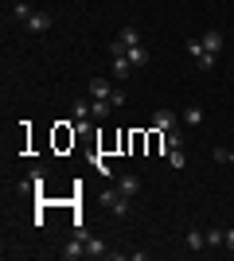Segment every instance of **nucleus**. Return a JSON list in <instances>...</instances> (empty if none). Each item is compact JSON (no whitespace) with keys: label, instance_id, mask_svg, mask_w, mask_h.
I'll list each match as a JSON object with an SVG mask.
<instances>
[{"label":"nucleus","instance_id":"nucleus-1","mask_svg":"<svg viewBox=\"0 0 234 261\" xmlns=\"http://www.w3.org/2000/svg\"><path fill=\"white\" fill-rule=\"evenodd\" d=\"M90 94H94V98L113 101V106H125V90H121V86H113L110 78H90Z\"/></svg>","mask_w":234,"mask_h":261},{"label":"nucleus","instance_id":"nucleus-2","mask_svg":"<svg viewBox=\"0 0 234 261\" xmlns=\"http://www.w3.org/2000/svg\"><path fill=\"white\" fill-rule=\"evenodd\" d=\"M184 47H188V55L195 59V66H199V70H215L219 55H211V51H207V47H203V39H188Z\"/></svg>","mask_w":234,"mask_h":261},{"label":"nucleus","instance_id":"nucleus-3","mask_svg":"<svg viewBox=\"0 0 234 261\" xmlns=\"http://www.w3.org/2000/svg\"><path fill=\"white\" fill-rule=\"evenodd\" d=\"M101 207H110L117 218L129 215V195H121L117 187H101Z\"/></svg>","mask_w":234,"mask_h":261},{"label":"nucleus","instance_id":"nucleus-4","mask_svg":"<svg viewBox=\"0 0 234 261\" xmlns=\"http://www.w3.org/2000/svg\"><path fill=\"white\" fill-rule=\"evenodd\" d=\"M59 257H63V261H78V257H86V238H82V234H78V238H70L67 246L59 250Z\"/></svg>","mask_w":234,"mask_h":261},{"label":"nucleus","instance_id":"nucleus-5","mask_svg":"<svg viewBox=\"0 0 234 261\" xmlns=\"http://www.w3.org/2000/svg\"><path fill=\"white\" fill-rule=\"evenodd\" d=\"M51 23H55V16H51V12H32L23 28H28V32H51Z\"/></svg>","mask_w":234,"mask_h":261},{"label":"nucleus","instance_id":"nucleus-6","mask_svg":"<svg viewBox=\"0 0 234 261\" xmlns=\"http://www.w3.org/2000/svg\"><path fill=\"white\" fill-rule=\"evenodd\" d=\"M152 125L160 133H168V129H176V125H179V117L172 113V109H156V113H152Z\"/></svg>","mask_w":234,"mask_h":261},{"label":"nucleus","instance_id":"nucleus-7","mask_svg":"<svg viewBox=\"0 0 234 261\" xmlns=\"http://www.w3.org/2000/svg\"><path fill=\"white\" fill-rule=\"evenodd\" d=\"M82 238H86V257H113V250H106L101 238H90L86 230H82Z\"/></svg>","mask_w":234,"mask_h":261},{"label":"nucleus","instance_id":"nucleus-8","mask_svg":"<svg viewBox=\"0 0 234 261\" xmlns=\"http://www.w3.org/2000/svg\"><path fill=\"white\" fill-rule=\"evenodd\" d=\"M137 66L129 63V59H125V55H113V78H117V82H125V78L133 74Z\"/></svg>","mask_w":234,"mask_h":261},{"label":"nucleus","instance_id":"nucleus-9","mask_svg":"<svg viewBox=\"0 0 234 261\" xmlns=\"http://www.w3.org/2000/svg\"><path fill=\"white\" fill-rule=\"evenodd\" d=\"M199 39H203V47H207L211 55H219V51H223V32H219V28H211V32H203Z\"/></svg>","mask_w":234,"mask_h":261},{"label":"nucleus","instance_id":"nucleus-10","mask_svg":"<svg viewBox=\"0 0 234 261\" xmlns=\"http://www.w3.org/2000/svg\"><path fill=\"white\" fill-rule=\"evenodd\" d=\"M125 59H129L133 66H145V63H148V47H145V43H137V47H125Z\"/></svg>","mask_w":234,"mask_h":261},{"label":"nucleus","instance_id":"nucleus-11","mask_svg":"<svg viewBox=\"0 0 234 261\" xmlns=\"http://www.w3.org/2000/svg\"><path fill=\"white\" fill-rule=\"evenodd\" d=\"M117 191H121V195H129V199H133L137 191H141V179H137V175H121V179H117Z\"/></svg>","mask_w":234,"mask_h":261},{"label":"nucleus","instance_id":"nucleus-12","mask_svg":"<svg viewBox=\"0 0 234 261\" xmlns=\"http://www.w3.org/2000/svg\"><path fill=\"white\" fill-rule=\"evenodd\" d=\"M184 242H188L191 250H207V234H203V230H188V234H184Z\"/></svg>","mask_w":234,"mask_h":261},{"label":"nucleus","instance_id":"nucleus-13","mask_svg":"<svg viewBox=\"0 0 234 261\" xmlns=\"http://www.w3.org/2000/svg\"><path fill=\"white\" fill-rule=\"evenodd\" d=\"M117 43H121V47H137V43H141V32H137V28H121Z\"/></svg>","mask_w":234,"mask_h":261},{"label":"nucleus","instance_id":"nucleus-14","mask_svg":"<svg viewBox=\"0 0 234 261\" xmlns=\"http://www.w3.org/2000/svg\"><path fill=\"white\" fill-rule=\"evenodd\" d=\"M32 4H23V0H16V8H12V16H16V23H28V16H32Z\"/></svg>","mask_w":234,"mask_h":261},{"label":"nucleus","instance_id":"nucleus-15","mask_svg":"<svg viewBox=\"0 0 234 261\" xmlns=\"http://www.w3.org/2000/svg\"><path fill=\"white\" fill-rule=\"evenodd\" d=\"M164 141H168V148H184V133H179V125L164 133Z\"/></svg>","mask_w":234,"mask_h":261},{"label":"nucleus","instance_id":"nucleus-16","mask_svg":"<svg viewBox=\"0 0 234 261\" xmlns=\"http://www.w3.org/2000/svg\"><path fill=\"white\" fill-rule=\"evenodd\" d=\"M184 121H188V125H203V109L199 106H188V109H184Z\"/></svg>","mask_w":234,"mask_h":261},{"label":"nucleus","instance_id":"nucleus-17","mask_svg":"<svg viewBox=\"0 0 234 261\" xmlns=\"http://www.w3.org/2000/svg\"><path fill=\"white\" fill-rule=\"evenodd\" d=\"M215 164H230V168H234V148H215Z\"/></svg>","mask_w":234,"mask_h":261},{"label":"nucleus","instance_id":"nucleus-18","mask_svg":"<svg viewBox=\"0 0 234 261\" xmlns=\"http://www.w3.org/2000/svg\"><path fill=\"white\" fill-rule=\"evenodd\" d=\"M168 164H172V168H184V164H188L184 148H168Z\"/></svg>","mask_w":234,"mask_h":261},{"label":"nucleus","instance_id":"nucleus-19","mask_svg":"<svg viewBox=\"0 0 234 261\" xmlns=\"http://www.w3.org/2000/svg\"><path fill=\"white\" fill-rule=\"evenodd\" d=\"M74 117L78 121H90L94 113H90V101H74Z\"/></svg>","mask_w":234,"mask_h":261},{"label":"nucleus","instance_id":"nucleus-20","mask_svg":"<svg viewBox=\"0 0 234 261\" xmlns=\"http://www.w3.org/2000/svg\"><path fill=\"white\" fill-rule=\"evenodd\" d=\"M207 246H211V250H219V246H223V230H219V226L207 230Z\"/></svg>","mask_w":234,"mask_h":261},{"label":"nucleus","instance_id":"nucleus-21","mask_svg":"<svg viewBox=\"0 0 234 261\" xmlns=\"http://www.w3.org/2000/svg\"><path fill=\"white\" fill-rule=\"evenodd\" d=\"M223 246L234 253V226H230V230H223Z\"/></svg>","mask_w":234,"mask_h":261}]
</instances>
